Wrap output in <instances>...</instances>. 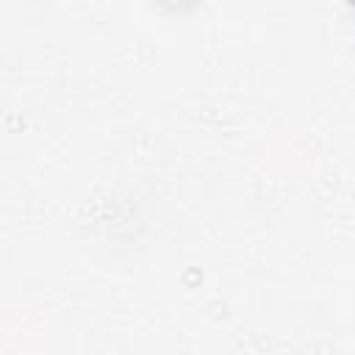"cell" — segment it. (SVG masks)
<instances>
[{
	"label": "cell",
	"mask_w": 355,
	"mask_h": 355,
	"mask_svg": "<svg viewBox=\"0 0 355 355\" xmlns=\"http://www.w3.org/2000/svg\"><path fill=\"white\" fill-rule=\"evenodd\" d=\"M347 6H349V8H352V11H355V0H347Z\"/></svg>",
	"instance_id": "1"
}]
</instances>
